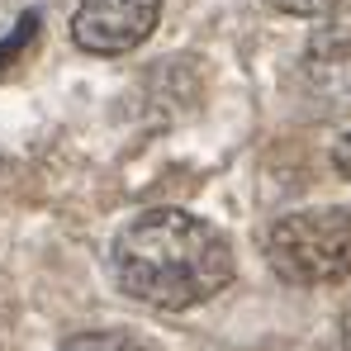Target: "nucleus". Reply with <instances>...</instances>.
<instances>
[{
	"label": "nucleus",
	"mask_w": 351,
	"mask_h": 351,
	"mask_svg": "<svg viewBox=\"0 0 351 351\" xmlns=\"http://www.w3.org/2000/svg\"><path fill=\"white\" fill-rule=\"evenodd\" d=\"M34 34H38V14L29 10V14L14 24V34H10V38H0V71L19 58V53H24V43H34Z\"/></svg>",
	"instance_id": "obj_5"
},
{
	"label": "nucleus",
	"mask_w": 351,
	"mask_h": 351,
	"mask_svg": "<svg viewBox=\"0 0 351 351\" xmlns=\"http://www.w3.org/2000/svg\"><path fill=\"white\" fill-rule=\"evenodd\" d=\"M266 261L285 285H337L351 276V209H299L266 233Z\"/></svg>",
	"instance_id": "obj_2"
},
{
	"label": "nucleus",
	"mask_w": 351,
	"mask_h": 351,
	"mask_svg": "<svg viewBox=\"0 0 351 351\" xmlns=\"http://www.w3.org/2000/svg\"><path fill=\"white\" fill-rule=\"evenodd\" d=\"M332 162H337V171L351 180V133H342V138L332 143Z\"/></svg>",
	"instance_id": "obj_7"
},
{
	"label": "nucleus",
	"mask_w": 351,
	"mask_h": 351,
	"mask_svg": "<svg viewBox=\"0 0 351 351\" xmlns=\"http://www.w3.org/2000/svg\"><path fill=\"white\" fill-rule=\"evenodd\" d=\"M266 5H276L280 14H299V19H323L337 0H266Z\"/></svg>",
	"instance_id": "obj_6"
},
{
	"label": "nucleus",
	"mask_w": 351,
	"mask_h": 351,
	"mask_svg": "<svg viewBox=\"0 0 351 351\" xmlns=\"http://www.w3.org/2000/svg\"><path fill=\"white\" fill-rule=\"evenodd\" d=\"M114 280L138 304L185 313L233 280V247L185 209H147L114 237Z\"/></svg>",
	"instance_id": "obj_1"
},
{
	"label": "nucleus",
	"mask_w": 351,
	"mask_h": 351,
	"mask_svg": "<svg viewBox=\"0 0 351 351\" xmlns=\"http://www.w3.org/2000/svg\"><path fill=\"white\" fill-rule=\"evenodd\" d=\"M337 351H351V318L342 323V332H337Z\"/></svg>",
	"instance_id": "obj_8"
},
{
	"label": "nucleus",
	"mask_w": 351,
	"mask_h": 351,
	"mask_svg": "<svg viewBox=\"0 0 351 351\" xmlns=\"http://www.w3.org/2000/svg\"><path fill=\"white\" fill-rule=\"evenodd\" d=\"M162 19V0H81L71 14V38L81 53L119 58L152 38Z\"/></svg>",
	"instance_id": "obj_3"
},
{
	"label": "nucleus",
	"mask_w": 351,
	"mask_h": 351,
	"mask_svg": "<svg viewBox=\"0 0 351 351\" xmlns=\"http://www.w3.org/2000/svg\"><path fill=\"white\" fill-rule=\"evenodd\" d=\"M62 351H152V347L138 342L133 332H81V337H71Z\"/></svg>",
	"instance_id": "obj_4"
}]
</instances>
